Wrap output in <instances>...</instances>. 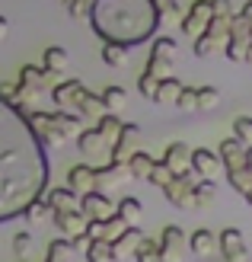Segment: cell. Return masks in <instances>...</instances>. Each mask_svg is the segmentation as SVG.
I'll list each match as a JSON object with an SVG mask.
<instances>
[{"mask_svg":"<svg viewBox=\"0 0 252 262\" xmlns=\"http://www.w3.org/2000/svg\"><path fill=\"white\" fill-rule=\"evenodd\" d=\"M48 147L29 125L26 106L0 99V224L26 217L48 192Z\"/></svg>","mask_w":252,"mask_h":262,"instance_id":"cell-1","label":"cell"},{"mask_svg":"<svg viewBox=\"0 0 252 262\" xmlns=\"http://www.w3.org/2000/svg\"><path fill=\"white\" fill-rule=\"evenodd\" d=\"M89 23L102 42L134 48L156 35L163 16L153 0H96Z\"/></svg>","mask_w":252,"mask_h":262,"instance_id":"cell-2","label":"cell"},{"mask_svg":"<svg viewBox=\"0 0 252 262\" xmlns=\"http://www.w3.org/2000/svg\"><path fill=\"white\" fill-rule=\"evenodd\" d=\"M230 32H233V16H214L208 23V32L195 38V58H211L223 51L230 42Z\"/></svg>","mask_w":252,"mask_h":262,"instance_id":"cell-3","label":"cell"},{"mask_svg":"<svg viewBox=\"0 0 252 262\" xmlns=\"http://www.w3.org/2000/svg\"><path fill=\"white\" fill-rule=\"evenodd\" d=\"M172 68H176V38L156 35L153 48H150V58H147V74L166 80V77H172Z\"/></svg>","mask_w":252,"mask_h":262,"instance_id":"cell-4","label":"cell"},{"mask_svg":"<svg viewBox=\"0 0 252 262\" xmlns=\"http://www.w3.org/2000/svg\"><path fill=\"white\" fill-rule=\"evenodd\" d=\"M249 45H252V23L243 16V13H236L233 16V32H230V42L223 48V55L230 61H236V64H246Z\"/></svg>","mask_w":252,"mask_h":262,"instance_id":"cell-5","label":"cell"},{"mask_svg":"<svg viewBox=\"0 0 252 262\" xmlns=\"http://www.w3.org/2000/svg\"><path fill=\"white\" fill-rule=\"evenodd\" d=\"M195 173H185V176H176L169 182V186L163 189L166 202L172 208H185V211H192V208H198V195H195Z\"/></svg>","mask_w":252,"mask_h":262,"instance_id":"cell-6","label":"cell"},{"mask_svg":"<svg viewBox=\"0 0 252 262\" xmlns=\"http://www.w3.org/2000/svg\"><path fill=\"white\" fill-rule=\"evenodd\" d=\"M214 19V10H211V0H195V4L189 7V13L182 16V35L189 38H201L208 32V23Z\"/></svg>","mask_w":252,"mask_h":262,"instance_id":"cell-7","label":"cell"},{"mask_svg":"<svg viewBox=\"0 0 252 262\" xmlns=\"http://www.w3.org/2000/svg\"><path fill=\"white\" fill-rule=\"evenodd\" d=\"M29 115V125L35 128V135L42 138L45 147H61L64 141V131L58 128V119H55V112H26Z\"/></svg>","mask_w":252,"mask_h":262,"instance_id":"cell-8","label":"cell"},{"mask_svg":"<svg viewBox=\"0 0 252 262\" xmlns=\"http://www.w3.org/2000/svg\"><path fill=\"white\" fill-rule=\"evenodd\" d=\"M115 205H118V202H112V199H109V192L93 189V192H86V195H83L80 211H83L89 221H105V217H112V214H115Z\"/></svg>","mask_w":252,"mask_h":262,"instance_id":"cell-9","label":"cell"},{"mask_svg":"<svg viewBox=\"0 0 252 262\" xmlns=\"http://www.w3.org/2000/svg\"><path fill=\"white\" fill-rule=\"evenodd\" d=\"M128 227H131V224H128V221L115 211L112 217H105V221H89L86 237H89V240H112V243H115V240L122 237Z\"/></svg>","mask_w":252,"mask_h":262,"instance_id":"cell-10","label":"cell"},{"mask_svg":"<svg viewBox=\"0 0 252 262\" xmlns=\"http://www.w3.org/2000/svg\"><path fill=\"white\" fill-rule=\"evenodd\" d=\"M220 256L227 262H246L249 250H246V237L240 227H227L220 233Z\"/></svg>","mask_w":252,"mask_h":262,"instance_id":"cell-11","label":"cell"},{"mask_svg":"<svg viewBox=\"0 0 252 262\" xmlns=\"http://www.w3.org/2000/svg\"><path fill=\"white\" fill-rule=\"evenodd\" d=\"M192 169H195V176H201V179H214V176L220 173V169H223L220 150L195 147V150H192Z\"/></svg>","mask_w":252,"mask_h":262,"instance_id":"cell-12","label":"cell"},{"mask_svg":"<svg viewBox=\"0 0 252 262\" xmlns=\"http://www.w3.org/2000/svg\"><path fill=\"white\" fill-rule=\"evenodd\" d=\"M160 243H163V262H182L185 256V233L179 224H166L163 233H160Z\"/></svg>","mask_w":252,"mask_h":262,"instance_id":"cell-13","label":"cell"},{"mask_svg":"<svg viewBox=\"0 0 252 262\" xmlns=\"http://www.w3.org/2000/svg\"><path fill=\"white\" fill-rule=\"evenodd\" d=\"M220 160L227 173H236V169H246V154H249V144H243L240 138H227L220 144Z\"/></svg>","mask_w":252,"mask_h":262,"instance_id":"cell-14","label":"cell"},{"mask_svg":"<svg viewBox=\"0 0 252 262\" xmlns=\"http://www.w3.org/2000/svg\"><path fill=\"white\" fill-rule=\"evenodd\" d=\"M51 221L64 230L67 240H77V237H86V227H89V217L83 211H55Z\"/></svg>","mask_w":252,"mask_h":262,"instance_id":"cell-15","label":"cell"},{"mask_svg":"<svg viewBox=\"0 0 252 262\" xmlns=\"http://www.w3.org/2000/svg\"><path fill=\"white\" fill-rule=\"evenodd\" d=\"M58 71H48L45 64L38 68V64H26V68L19 71V83L22 86H35V90H55L58 80H55Z\"/></svg>","mask_w":252,"mask_h":262,"instance_id":"cell-16","label":"cell"},{"mask_svg":"<svg viewBox=\"0 0 252 262\" xmlns=\"http://www.w3.org/2000/svg\"><path fill=\"white\" fill-rule=\"evenodd\" d=\"M128 176H131L128 163H115V160H109L105 166H96V189L109 192V189H115V186H122Z\"/></svg>","mask_w":252,"mask_h":262,"instance_id":"cell-17","label":"cell"},{"mask_svg":"<svg viewBox=\"0 0 252 262\" xmlns=\"http://www.w3.org/2000/svg\"><path fill=\"white\" fill-rule=\"evenodd\" d=\"M192 150H195V147H189V144H179V141H176V144H169V147H166L163 163H166L176 176L195 173V169H192Z\"/></svg>","mask_w":252,"mask_h":262,"instance_id":"cell-18","label":"cell"},{"mask_svg":"<svg viewBox=\"0 0 252 262\" xmlns=\"http://www.w3.org/2000/svg\"><path fill=\"white\" fill-rule=\"evenodd\" d=\"M42 199L51 205V211H80V205H83V195H77L71 186H64V189H48Z\"/></svg>","mask_w":252,"mask_h":262,"instance_id":"cell-19","label":"cell"},{"mask_svg":"<svg viewBox=\"0 0 252 262\" xmlns=\"http://www.w3.org/2000/svg\"><path fill=\"white\" fill-rule=\"evenodd\" d=\"M74 112H80L83 119H93V122H99L105 112V99H102V93H89V90L83 86L80 90V96H77V102H74Z\"/></svg>","mask_w":252,"mask_h":262,"instance_id":"cell-20","label":"cell"},{"mask_svg":"<svg viewBox=\"0 0 252 262\" xmlns=\"http://www.w3.org/2000/svg\"><path fill=\"white\" fill-rule=\"evenodd\" d=\"M141 243H144V230L134 224V227H128L122 237H118L112 246H115V259L118 262H125V259H134L138 250H141Z\"/></svg>","mask_w":252,"mask_h":262,"instance_id":"cell-21","label":"cell"},{"mask_svg":"<svg viewBox=\"0 0 252 262\" xmlns=\"http://www.w3.org/2000/svg\"><path fill=\"white\" fill-rule=\"evenodd\" d=\"M67 186H71L77 195L93 192V189H96V166H86V163L71 166V173H67Z\"/></svg>","mask_w":252,"mask_h":262,"instance_id":"cell-22","label":"cell"},{"mask_svg":"<svg viewBox=\"0 0 252 262\" xmlns=\"http://www.w3.org/2000/svg\"><path fill=\"white\" fill-rule=\"evenodd\" d=\"M80 90H83L80 80H61L55 90H51V99H55L58 109H74V102H77V96H80Z\"/></svg>","mask_w":252,"mask_h":262,"instance_id":"cell-23","label":"cell"},{"mask_svg":"<svg viewBox=\"0 0 252 262\" xmlns=\"http://www.w3.org/2000/svg\"><path fill=\"white\" fill-rule=\"evenodd\" d=\"M189 246L195 256H211V253H220V237H214L208 227H201L189 237Z\"/></svg>","mask_w":252,"mask_h":262,"instance_id":"cell-24","label":"cell"},{"mask_svg":"<svg viewBox=\"0 0 252 262\" xmlns=\"http://www.w3.org/2000/svg\"><path fill=\"white\" fill-rule=\"evenodd\" d=\"M55 119H58V128L64 131V138H80L83 131H86V128H80V119H83V115L74 112V109H58Z\"/></svg>","mask_w":252,"mask_h":262,"instance_id":"cell-25","label":"cell"},{"mask_svg":"<svg viewBox=\"0 0 252 262\" xmlns=\"http://www.w3.org/2000/svg\"><path fill=\"white\" fill-rule=\"evenodd\" d=\"M96 128H99V135L105 138V144H109V147H115V141L122 138V128H125V122L118 119L115 112H105L102 119L96 122Z\"/></svg>","mask_w":252,"mask_h":262,"instance_id":"cell-26","label":"cell"},{"mask_svg":"<svg viewBox=\"0 0 252 262\" xmlns=\"http://www.w3.org/2000/svg\"><path fill=\"white\" fill-rule=\"evenodd\" d=\"M153 166H156V160H153L150 154H144V150H134V154H131V160H128L131 179H150Z\"/></svg>","mask_w":252,"mask_h":262,"instance_id":"cell-27","label":"cell"},{"mask_svg":"<svg viewBox=\"0 0 252 262\" xmlns=\"http://www.w3.org/2000/svg\"><path fill=\"white\" fill-rule=\"evenodd\" d=\"M115 211L122 214L131 227L138 224V221L144 217V205H141V199H134V195H125V199H118V205H115Z\"/></svg>","mask_w":252,"mask_h":262,"instance_id":"cell-28","label":"cell"},{"mask_svg":"<svg viewBox=\"0 0 252 262\" xmlns=\"http://www.w3.org/2000/svg\"><path fill=\"white\" fill-rule=\"evenodd\" d=\"M86 262H118L112 240H89V246H86Z\"/></svg>","mask_w":252,"mask_h":262,"instance_id":"cell-29","label":"cell"},{"mask_svg":"<svg viewBox=\"0 0 252 262\" xmlns=\"http://www.w3.org/2000/svg\"><path fill=\"white\" fill-rule=\"evenodd\" d=\"M128 55H131V48H128V45L102 42V61L109 64V68H125V64H128Z\"/></svg>","mask_w":252,"mask_h":262,"instance_id":"cell-30","label":"cell"},{"mask_svg":"<svg viewBox=\"0 0 252 262\" xmlns=\"http://www.w3.org/2000/svg\"><path fill=\"white\" fill-rule=\"evenodd\" d=\"M77 147H80L83 154H99V150H105L109 144H105V138L99 135V128L93 125V128H86L80 138H77Z\"/></svg>","mask_w":252,"mask_h":262,"instance_id":"cell-31","label":"cell"},{"mask_svg":"<svg viewBox=\"0 0 252 262\" xmlns=\"http://www.w3.org/2000/svg\"><path fill=\"white\" fill-rule=\"evenodd\" d=\"M71 253H74V240H67V237L51 240L45 250V262H71Z\"/></svg>","mask_w":252,"mask_h":262,"instance_id":"cell-32","label":"cell"},{"mask_svg":"<svg viewBox=\"0 0 252 262\" xmlns=\"http://www.w3.org/2000/svg\"><path fill=\"white\" fill-rule=\"evenodd\" d=\"M42 64L48 71H64L71 64V55H67V48H61V45H51V48H45V55H42Z\"/></svg>","mask_w":252,"mask_h":262,"instance_id":"cell-33","label":"cell"},{"mask_svg":"<svg viewBox=\"0 0 252 262\" xmlns=\"http://www.w3.org/2000/svg\"><path fill=\"white\" fill-rule=\"evenodd\" d=\"M134 262H163V243L153 240V237H144V243H141Z\"/></svg>","mask_w":252,"mask_h":262,"instance_id":"cell-34","label":"cell"},{"mask_svg":"<svg viewBox=\"0 0 252 262\" xmlns=\"http://www.w3.org/2000/svg\"><path fill=\"white\" fill-rule=\"evenodd\" d=\"M96 0H64V10H67L71 19H89Z\"/></svg>","mask_w":252,"mask_h":262,"instance_id":"cell-35","label":"cell"},{"mask_svg":"<svg viewBox=\"0 0 252 262\" xmlns=\"http://www.w3.org/2000/svg\"><path fill=\"white\" fill-rule=\"evenodd\" d=\"M102 99H105V109H109V112H122L125 102H128V93H125L122 86H105L102 90Z\"/></svg>","mask_w":252,"mask_h":262,"instance_id":"cell-36","label":"cell"},{"mask_svg":"<svg viewBox=\"0 0 252 262\" xmlns=\"http://www.w3.org/2000/svg\"><path fill=\"white\" fill-rule=\"evenodd\" d=\"M179 93H182V83L176 80V77H166V80H160V93H156V102H172V106H176Z\"/></svg>","mask_w":252,"mask_h":262,"instance_id":"cell-37","label":"cell"},{"mask_svg":"<svg viewBox=\"0 0 252 262\" xmlns=\"http://www.w3.org/2000/svg\"><path fill=\"white\" fill-rule=\"evenodd\" d=\"M220 106V90L217 86H201L198 90V112H211Z\"/></svg>","mask_w":252,"mask_h":262,"instance_id":"cell-38","label":"cell"},{"mask_svg":"<svg viewBox=\"0 0 252 262\" xmlns=\"http://www.w3.org/2000/svg\"><path fill=\"white\" fill-rule=\"evenodd\" d=\"M172 179H176V173H172V169H169L163 160H156V166H153V173H150V179H147V182H150V186H156V189L163 192V189L169 186Z\"/></svg>","mask_w":252,"mask_h":262,"instance_id":"cell-39","label":"cell"},{"mask_svg":"<svg viewBox=\"0 0 252 262\" xmlns=\"http://www.w3.org/2000/svg\"><path fill=\"white\" fill-rule=\"evenodd\" d=\"M156 10H160V16L163 23H182V7H179V0H153Z\"/></svg>","mask_w":252,"mask_h":262,"instance_id":"cell-40","label":"cell"},{"mask_svg":"<svg viewBox=\"0 0 252 262\" xmlns=\"http://www.w3.org/2000/svg\"><path fill=\"white\" fill-rule=\"evenodd\" d=\"M195 195H198V205H211L217 199V182L214 179H198L195 182Z\"/></svg>","mask_w":252,"mask_h":262,"instance_id":"cell-41","label":"cell"},{"mask_svg":"<svg viewBox=\"0 0 252 262\" xmlns=\"http://www.w3.org/2000/svg\"><path fill=\"white\" fill-rule=\"evenodd\" d=\"M227 182H230L233 192L246 195V192L252 189V173H249V169H236V173H227Z\"/></svg>","mask_w":252,"mask_h":262,"instance_id":"cell-42","label":"cell"},{"mask_svg":"<svg viewBox=\"0 0 252 262\" xmlns=\"http://www.w3.org/2000/svg\"><path fill=\"white\" fill-rule=\"evenodd\" d=\"M176 109L179 112H198V90L195 86H182V93L176 99Z\"/></svg>","mask_w":252,"mask_h":262,"instance_id":"cell-43","label":"cell"},{"mask_svg":"<svg viewBox=\"0 0 252 262\" xmlns=\"http://www.w3.org/2000/svg\"><path fill=\"white\" fill-rule=\"evenodd\" d=\"M138 90H141V93L147 96V99L156 102V93H160V77H153V74L144 71V74H141V80H138Z\"/></svg>","mask_w":252,"mask_h":262,"instance_id":"cell-44","label":"cell"},{"mask_svg":"<svg viewBox=\"0 0 252 262\" xmlns=\"http://www.w3.org/2000/svg\"><path fill=\"white\" fill-rule=\"evenodd\" d=\"M233 138H240L243 144L252 147V119H249V115H240V119L233 122Z\"/></svg>","mask_w":252,"mask_h":262,"instance_id":"cell-45","label":"cell"},{"mask_svg":"<svg viewBox=\"0 0 252 262\" xmlns=\"http://www.w3.org/2000/svg\"><path fill=\"white\" fill-rule=\"evenodd\" d=\"M55 211H51V205L45 202V199H38V202H32L29 205V211H26V217L32 221V224H38V221H45V217H51Z\"/></svg>","mask_w":252,"mask_h":262,"instance_id":"cell-46","label":"cell"},{"mask_svg":"<svg viewBox=\"0 0 252 262\" xmlns=\"http://www.w3.org/2000/svg\"><path fill=\"white\" fill-rule=\"evenodd\" d=\"M29 250H32V233H16V237H13V256L16 259H26L29 256Z\"/></svg>","mask_w":252,"mask_h":262,"instance_id":"cell-47","label":"cell"},{"mask_svg":"<svg viewBox=\"0 0 252 262\" xmlns=\"http://www.w3.org/2000/svg\"><path fill=\"white\" fill-rule=\"evenodd\" d=\"M16 96H19V80L16 83H4V80H0V99L16 102Z\"/></svg>","mask_w":252,"mask_h":262,"instance_id":"cell-48","label":"cell"},{"mask_svg":"<svg viewBox=\"0 0 252 262\" xmlns=\"http://www.w3.org/2000/svg\"><path fill=\"white\" fill-rule=\"evenodd\" d=\"M211 10H214V16H233L230 0H211Z\"/></svg>","mask_w":252,"mask_h":262,"instance_id":"cell-49","label":"cell"},{"mask_svg":"<svg viewBox=\"0 0 252 262\" xmlns=\"http://www.w3.org/2000/svg\"><path fill=\"white\" fill-rule=\"evenodd\" d=\"M7 32H10V23H7V16H0V42L7 38Z\"/></svg>","mask_w":252,"mask_h":262,"instance_id":"cell-50","label":"cell"},{"mask_svg":"<svg viewBox=\"0 0 252 262\" xmlns=\"http://www.w3.org/2000/svg\"><path fill=\"white\" fill-rule=\"evenodd\" d=\"M246 169L252 173V147H249V154H246Z\"/></svg>","mask_w":252,"mask_h":262,"instance_id":"cell-51","label":"cell"},{"mask_svg":"<svg viewBox=\"0 0 252 262\" xmlns=\"http://www.w3.org/2000/svg\"><path fill=\"white\" fill-rule=\"evenodd\" d=\"M243 199H246V202H249V205H252V189H249V192H246V195H243Z\"/></svg>","mask_w":252,"mask_h":262,"instance_id":"cell-52","label":"cell"},{"mask_svg":"<svg viewBox=\"0 0 252 262\" xmlns=\"http://www.w3.org/2000/svg\"><path fill=\"white\" fill-rule=\"evenodd\" d=\"M246 64H252V45H249V55H246Z\"/></svg>","mask_w":252,"mask_h":262,"instance_id":"cell-53","label":"cell"},{"mask_svg":"<svg viewBox=\"0 0 252 262\" xmlns=\"http://www.w3.org/2000/svg\"><path fill=\"white\" fill-rule=\"evenodd\" d=\"M61 4H64V0H61Z\"/></svg>","mask_w":252,"mask_h":262,"instance_id":"cell-54","label":"cell"}]
</instances>
